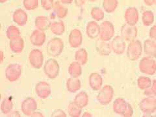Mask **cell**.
<instances>
[{"label":"cell","instance_id":"1","mask_svg":"<svg viewBox=\"0 0 156 117\" xmlns=\"http://www.w3.org/2000/svg\"><path fill=\"white\" fill-rule=\"evenodd\" d=\"M64 47L65 44L62 39L55 37L48 42L46 49L49 55L52 57H57L61 55L64 50Z\"/></svg>","mask_w":156,"mask_h":117},{"label":"cell","instance_id":"2","mask_svg":"<svg viewBox=\"0 0 156 117\" xmlns=\"http://www.w3.org/2000/svg\"><path fill=\"white\" fill-rule=\"evenodd\" d=\"M43 70L45 75L51 80L57 78L60 72V65L58 61L53 58H49L45 61L43 66Z\"/></svg>","mask_w":156,"mask_h":117},{"label":"cell","instance_id":"3","mask_svg":"<svg viewBox=\"0 0 156 117\" xmlns=\"http://www.w3.org/2000/svg\"><path fill=\"white\" fill-rule=\"evenodd\" d=\"M114 94L115 90L113 87L109 85H106L102 87L98 91L96 98L101 105H107L113 100Z\"/></svg>","mask_w":156,"mask_h":117},{"label":"cell","instance_id":"4","mask_svg":"<svg viewBox=\"0 0 156 117\" xmlns=\"http://www.w3.org/2000/svg\"><path fill=\"white\" fill-rule=\"evenodd\" d=\"M143 51V46L142 43L139 40H135L129 42L127 48V57L130 61H136L142 55Z\"/></svg>","mask_w":156,"mask_h":117},{"label":"cell","instance_id":"5","mask_svg":"<svg viewBox=\"0 0 156 117\" xmlns=\"http://www.w3.org/2000/svg\"><path fill=\"white\" fill-rule=\"evenodd\" d=\"M139 68L143 74L152 76L156 72V61L153 57L149 56L143 57L139 62Z\"/></svg>","mask_w":156,"mask_h":117},{"label":"cell","instance_id":"6","mask_svg":"<svg viewBox=\"0 0 156 117\" xmlns=\"http://www.w3.org/2000/svg\"><path fill=\"white\" fill-rule=\"evenodd\" d=\"M115 33L114 25L111 22L105 20L100 24V38L105 41H109L113 39Z\"/></svg>","mask_w":156,"mask_h":117},{"label":"cell","instance_id":"7","mask_svg":"<svg viewBox=\"0 0 156 117\" xmlns=\"http://www.w3.org/2000/svg\"><path fill=\"white\" fill-rule=\"evenodd\" d=\"M22 74V66L17 63L9 65L5 69V77L10 82L16 81Z\"/></svg>","mask_w":156,"mask_h":117},{"label":"cell","instance_id":"8","mask_svg":"<svg viewBox=\"0 0 156 117\" xmlns=\"http://www.w3.org/2000/svg\"><path fill=\"white\" fill-rule=\"evenodd\" d=\"M29 61L31 66L35 69H40L44 64V57L43 53L38 49H33L29 54Z\"/></svg>","mask_w":156,"mask_h":117},{"label":"cell","instance_id":"9","mask_svg":"<svg viewBox=\"0 0 156 117\" xmlns=\"http://www.w3.org/2000/svg\"><path fill=\"white\" fill-rule=\"evenodd\" d=\"M139 108L144 114H152L156 111V98L146 96L139 103Z\"/></svg>","mask_w":156,"mask_h":117},{"label":"cell","instance_id":"10","mask_svg":"<svg viewBox=\"0 0 156 117\" xmlns=\"http://www.w3.org/2000/svg\"><path fill=\"white\" fill-rule=\"evenodd\" d=\"M138 35V29L136 26H131L128 23L124 24L120 30V36L126 41H135Z\"/></svg>","mask_w":156,"mask_h":117},{"label":"cell","instance_id":"11","mask_svg":"<svg viewBox=\"0 0 156 117\" xmlns=\"http://www.w3.org/2000/svg\"><path fill=\"white\" fill-rule=\"evenodd\" d=\"M37 101L32 97H28L22 102L21 110L22 113L25 116H31L34 112L37 110Z\"/></svg>","mask_w":156,"mask_h":117},{"label":"cell","instance_id":"12","mask_svg":"<svg viewBox=\"0 0 156 117\" xmlns=\"http://www.w3.org/2000/svg\"><path fill=\"white\" fill-rule=\"evenodd\" d=\"M35 92L39 98L44 100L48 98L51 94V87L45 81H39L35 85Z\"/></svg>","mask_w":156,"mask_h":117},{"label":"cell","instance_id":"13","mask_svg":"<svg viewBox=\"0 0 156 117\" xmlns=\"http://www.w3.org/2000/svg\"><path fill=\"white\" fill-rule=\"evenodd\" d=\"M83 40V34L79 29H74L70 32L68 35V42L72 48H77L81 46Z\"/></svg>","mask_w":156,"mask_h":117},{"label":"cell","instance_id":"14","mask_svg":"<svg viewBox=\"0 0 156 117\" xmlns=\"http://www.w3.org/2000/svg\"><path fill=\"white\" fill-rule=\"evenodd\" d=\"M111 45L112 51L116 55H122L126 48L124 39L121 36H116L111 40Z\"/></svg>","mask_w":156,"mask_h":117},{"label":"cell","instance_id":"15","mask_svg":"<svg viewBox=\"0 0 156 117\" xmlns=\"http://www.w3.org/2000/svg\"><path fill=\"white\" fill-rule=\"evenodd\" d=\"M46 40L45 31H43L36 29L31 34L29 41L31 44L36 47H41L44 45Z\"/></svg>","mask_w":156,"mask_h":117},{"label":"cell","instance_id":"16","mask_svg":"<svg viewBox=\"0 0 156 117\" xmlns=\"http://www.w3.org/2000/svg\"><path fill=\"white\" fill-rule=\"evenodd\" d=\"M124 19L126 23L131 26H136L139 20V14L137 9L133 7L127 9L124 13Z\"/></svg>","mask_w":156,"mask_h":117},{"label":"cell","instance_id":"17","mask_svg":"<svg viewBox=\"0 0 156 117\" xmlns=\"http://www.w3.org/2000/svg\"><path fill=\"white\" fill-rule=\"evenodd\" d=\"M95 48L97 52L101 56H108L113 51L111 43H109V41H105L100 38V40L96 41Z\"/></svg>","mask_w":156,"mask_h":117},{"label":"cell","instance_id":"18","mask_svg":"<svg viewBox=\"0 0 156 117\" xmlns=\"http://www.w3.org/2000/svg\"><path fill=\"white\" fill-rule=\"evenodd\" d=\"M90 89L94 91H99L103 85V77L98 72H92L89 77Z\"/></svg>","mask_w":156,"mask_h":117},{"label":"cell","instance_id":"19","mask_svg":"<svg viewBox=\"0 0 156 117\" xmlns=\"http://www.w3.org/2000/svg\"><path fill=\"white\" fill-rule=\"evenodd\" d=\"M100 25L96 21L92 20L87 23L86 26V34L90 39H95L100 36Z\"/></svg>","mask_w":156,"mask_h":117},{"label":"cell","instance_id":"20","mask_svg":"<svg viewBox=\"0 0 156 117\" xmlns=\"http://www.w3.org/2000/svg\"><path fill=\"white\" fill-rule=\"evenodd\" d=\"M13 22L19 26H24L26 25L28 20V15L27 12L22 9H18L13 12Z\"/></svg>","mask_w":156,"mask_h":117},{"label":"cell","instance_id":"21","mask_svg":"<svg viewBox=\"0 0 156 117\" xmlns=\"http://www.w3.org/2000/svg\"><path fill=\"white\" fill-rule=\"evenodd\" d=\"M51 22L50 20L45 16H38L35 20V26L36 29L43 31H46L50 29Z\"/></svg>","mask_w":156,"mask_h":117},{"label":"cell","instance_id":"22","mask_svg":"<svg viewBox=\"0 0 156 117\" xmlns=\"http://www.w3.org/2000/svg\"><path fill=\"white\" fill-rule=\"evenodd\" d=\"M66 88L70 93H76L81 88V82L79 77H70L66 82Z\"/></svg>","mask_w":156,"mask_h":117},{"label":"cell","instance_id":"23","mask_svg":"<svg viewBox=\"0 0 156 117\" xmlns=\"http://www.w3.org/2000/svg\"><path fill=\"white\" fill-rule=\"evenodd\" d=\"M24 41L23 38L20 36L16 38L12 39L9 41V47L12 52L14 53H20L22 52L24 48Z\"/></svg>","mask_w":156,"mask_h":117},{"label":"cell","instance_id":"24","mask_svg":"<svg viewBox=\"0 0 156 117\" xmlns=\"http://www.w3.org/2000/svg\"><path fill=\"white\" fill-rule=\"evenodd\" d=\"M143 50L145 54L149 57H156V42L152 39H147L144 41Z\"/></svg>","mask_w":156,"mask_h":117},{"label":"cell","instance_id":"25","mask_svg":"<svg viewBox=\"0 0 156 117\" xmlns=\"http://www.w3.org/2000/svg\"><path fill=\"white\" fill-rule=\"evenodd\" d=\"M128 102H127L122 98H118L113 102V111L116 114L122 116L128 107Z\"/></svg>","mask_w":156,"mask_h":117},{"label":"cell","instance_id":"26","mask_svg":"<svg viewBox=\"0 0 156 117\" xmlns=\"http://www.w3.org/2000/svg\"><path fill=\"white\" fill-rule=\"evenodd\" d=\"M82 65L76 61H73L68 66V72L70 77H80L83 73Z\"/></svg>","mask_w":156,"mask_h":117},{"label":"cell","instance_id":"27","mask_svg":"<svg viewBox=\"0 0 156 117\" xmlns=\"http://www.w3.org/2000/svg\"><path fill=\"white\" fill-rule=\"evenodd\" d=\"M53 13L59 19L65 18L68 14V9L63 5V4L61 3V2H56L54 3V6L53 8Z\"/></svg>","mask_w":156,"mask_h":117},{"label":"cell","instance_id":"28","mask_svg":"<svg viewBox=\"0 0 156 117\" xmlns=\"http://www.w3.org/2000/svg\"><path fill=\"white\" fill-rule=\"evenodd\" d=\"M74 101L76 104L83 109L89 104V97L86 92L81 91L76 95Z\"/></svg>","mask_w":156,"mask_h":117},{"label":"cell","instance_id":"29","mask_svg":"<svg viewBox=\"0 0 156 117\" xmlns=\"http://www.w3.org/2000/svg\"><path fill=\"white\" fill-rule=\"evenodd\" d=\"M13 107L14 104L12 98L10 96L5 97L2 101L1 106H0V109H1L2 113L7 115L13 110Z\"/></svg>","mask_w":156,"mask_h":117},{"label":"cell","instance_id":"30","mask_svg":"<svg viewBox=\"0 0 156 117\" xmlns=\"http://www.w3.org/2000/svg\"><path fill=\"white\" fill-rule=\"evenodd\" d=\"M83 108L76 104L74 101H70L67 107L68 114L71 117H78L82 115Z\"/></svg>","mask_w":156,"mask_h":117},{"label":"cell","instance_id":"31","mask_svg":"<svg viewBox=\"0 0 156 117\" xmlns=\"http://www.w3.org/2000/svg\"><path fill=\"white\" fill-rule=\"evenodd\" d=\"M51 32L57 36H61L65 31V25L63 21H57L51 23L50 27Z\"/></svg>","mask_w":156,"mask_h":117},{"label":"cell","instance_id":"32","mask_svg":"<svg viewBox=\"0 0 156 117\" xmlns=\"http://www.w3.org/2000/svg\"><path fill=\"white\" fill-rule=\"evenodd\" d=\"M74 57L76 61L80 62L82 65H85L89 59V54L86 49L80 48L75 52Z\"/></svg>","mask_w":156,"mask_h":117},{"label":"cell","instance_id":"33","mask_svg":"<svg viewBox=\"0 0 156 117\" xmlns=\"http://www.w3.org/2000/svg\"><path fill=\"white\" fill-rule=\"evenodd\" d=\"M118 5V0H103L102 6L104 11L107 13H112L116 9Z\"/></svg>","mask_w":156,"mask_h":117},{"label":"cell","instance_id":"34","mask_svg":"<svg viewBox=\"0 0 156 117\" xmlns=\"http://www.w3.org/2000/svg\"><path fill=\"white\" fill-rule=\"evenodd\" d=\"M90 15L92 18L94 20V21L99 22L103 20L105 17V13L100 7H93L90 11Z\"/></svg>","mask_w":156,"mask_h":117},{"label":"cell","instance_id":"35","mask_svg":"<svg viewBox=\"0 0 156 117\" xmlns=\"http://www.w3.org/2000/svg\"><path fill=\"white\" fill-rule=\"evenodd\" d=\"M154 14L151 11H145L142 14V22L144 26H150L154 22Z\"/></svg>","mask_w":156,"mask_h":117},{"label":"cell","instance_id":"36","mask_svg":"<svg viewBox=\"0 0 156 117\" xmlns=\"http://www.w3.org/2000/svg\"><path fill=\"white\" fill-rule=\"evenodd\" d=\"M7 37L9 40L16 38L20 36H21V32L20 29L16 26H9L6 31Z\"/></svg>","mask_w":156,"mask_h":117},{"label":"cell","instance_id":"37","mask_svg":"<svg viewBox=\"0 0 156 117\" xmlns=\"http://www.w3.org/2000/svg\"><path fill=\"white\" fill-rule=\"evenodd\" d=\"M152 84V81L148 77L140 76L137 80V86L140 89L146 90L150 87Z\"/></svg>","mask_w":156,"mask_h":117},{"label":"cell","instance_id":"38","mask_svg":"<svg viewBox=\"0 0 156 117\" xmlns=\"http://www.w3.org/2000/svg\"><path fill=\"white\" fill-rule=\"evenodd\" d=\"M23 5L27 11L35 10L38 6V0H23Z\"/></svg>","mask_w":156,"mask_h":117},{"label":"cell","instance_id":"39","mask_svg":"<svg viewBox=\"0 0 156 117\" xmlns=\"http://www.w3.org/2000/svg\"><path fill=\"white\" fill-rule=\"evenodd\" d=\"M144 94L146 96L156 97V80L152 81V84L150 87L144 90Z\"/></svg>","mask_w":156,"mask_h":117},{"label":"cell","instance_id":"40","mask_svg":"<svg viewBox=\"0 0 156 117\" xmlns=\"http://www.w3.org/2000/svg\"><path fill=\"white\" fill-rule=\"evenodd\" d=\"M42 7L45 11H51L54 6V0H41Z\"/></svg>","mask_w":156,"mask_h":117},{"label":"cell","instance_id":"41","mask_svg":"<svg viewBox=\"0 0 156 117\" xmlns=\"http://www.w3.org/2000/svg\"><path fill=\"white\" fill-rule=\"evenodd\" d=\"M133 115V108L132 105H131L129 103H128V107H127V108L124 114L122 115V116L126 117H130V116H132Z\"/></svg>","mask_w":156,"mask_h":117},{"label":"cell","instance_id":"42","mask_svg":"<svg viewBox=\"0 0 156 117\" xmlns=\"http://www.w3.org/2000/svg\"><path fill=\"white\" fill-rule=\"evenodd\" d=\"M66 116L65 112L61 109H56L51 115V116L53 117H66Z\"/></svg>","mask_w":156,"mask_h":117},{"label":"cell","instance_id":"43","mask_svg":"<svg viewBox=\"0 0 156 117\" xmlns=\"http://www.w3.org/2000/svg\"><path fill=\"white\" fill-rule=\"evenodd\" d=\"M149 37L156 42V25H154L149 31Z\"/></svg>","mask_w":156,"mask_h":117},{"label":"cell","instance_id":"44","mask_svg":"<svg viewBox=\"0 0 156 117\" xmlns=\"http://www.w3.org/2000/svg\"><path fill=\"white\" fill-rule=\"evenodd\" d=\"M6 116L8 117H20L21 116V115L19 111L12 110V111L10 112L9 113H8Z\"/></svg>","mask_w":156,"mask_h":117},{"label":"cell","instance_id":"45","mask_svg":"<svg viewBox=\"0 0 156 117\" xmlns=\"http://www.w3.org/2000/svg\"><path fill=\"white\" fill-rule=\"evenodd\" d=\"M85 2L86 0H74L75 5L78 7H81L83 5H84Z\"/></svg>","mask_w":156,"mask_h":117},{"label":"cell","instance_id":"46","mask_svg":"<svg viewBox=\"0 0 156 117\" xmlns=\"http://www.w3.org/2000/svg\"><path fill=\"white\" fill-rule=\"evenodd\" d=\"M44 116V114L42 113H41V112H40V111H38L37 110L34 112V113L31 115V117H42Z\"/></svg>","mask_w":156,"mask_h":117},{"label":"cell","instance_id":"47","mask_svg":"<svg viewBox=\"0 0 156 117\" xmlns=\"http://www.w3.org/2000/svg\"><path fill=\"white\" fill-rule=\"evenodd\" d=\"M144 2L147 6H152L154 5L153 0H144Z\"/></svg>","mask_w":156,"mask_h":117},{"label":"cell","instance_id":"48","mask_svg":"<svg viewBox=\"0 0 156 117\" xmlns=\"http://www.w3.org/2000/svg\"><path fill=\"white\" fill-rule=\"evenodd\" d=\"M60 2L63 5H70L72 3L73 0H60Z\"/></svg>","mask_w":156,"mask_h":117},{"label":"cell","instance_id":"49","mask_svg":"<svg viewBox=\"0 0 156 117\" xmlns=\"http://www.w3.org/2000/svg\"><path fill=\"white\" fill-rule=\"evenodd\" d=\"M81 116H84V117H92V115L91 114V113H90V112H89V111H85L81 115Z\"/></svg>","mask_w":156,"mask_h":117},{"label":"cell","instance_id":"50","mask_svg":"<svg viewBox=\"0 0 156 117\" xmlns=\"http://www.w3.org/2000/svg\"><path fill=\"white\" fill-rule=\"evenodd\" d=\"M4 58H5L4 52L2 50H1L0 51V62H1V63H2L3 62Z\"/></svg>","mask_w":156,"mask_h":117},{"label":"cell","instance_id":"51","mask_svg":"<svg viewBox=\"0 0 156 117\" xmlns=\"http://www.w3.org/2000/svg\"><path fill=\"white\" fill-rule=\"evenodd\" d=\"M7 2V0H0V3H4Z\"/></svg>","mask_w":156,"mask_h":117},{"label":"cell","instance_id":"52","mask_svg":"<svg viewBox=\"0 0 156 117\" xmlns=\"http://www.w3.org/2000/svg\"><path fill=\"white\" fill-rule=\"evenodd\" d=\"M89 1L90 2H94L97 1V0H89Z\"/></svg>","mask_w":156,"mask_h":117},{"label":"cell","instance_id":"53","mask_svg":"<svg viewBox=\"0 0 156 117\" xmlns=\"http://www.w3.org/2000/svg\"><path fill=\"white\" fill-rule=\"evenodd\" d=\"M153 2H154V5H156V0H153Z\"/></svg>","mask_w":156,"mask_h":117},{"label":"cell","instance_id":"54","mask_svg":"<svg viewBox=\"0 0 156 117\" xmlns=\"http://www.w3.org/2000/svg\"><path fill=\"white\" fill-rule=\"evenodd\" d=\"M155 116H156V113H155Z\"/></svg>","mask_w":156,"mask_h":117}]
</instances>
